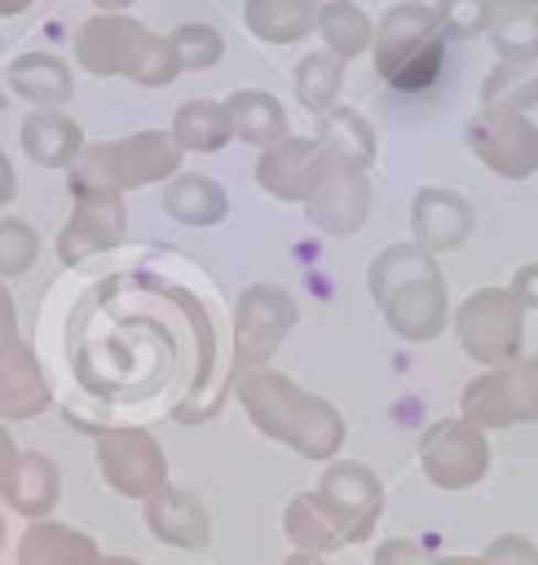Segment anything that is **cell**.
Masks as SVG:
<instances>
[{"mask_svg": "<svg viewBox=\"0 0 538 565\" xmlns=\"http://www.w3.org/2000/svg\"><path fill=\"white\" fill-rule=\"evenodd\" d=\"M370 300L379 305L384 322L410 340H437L450 309H445V278L432 252H423L419 243H392L370 260Z\"/></svg>", "mask_w": 538, "mask_h": 565, "instance_id": "obj_1", "label": "cell"}, {"mask_svg": "<svg viewBox=\"0 0 538 565\" xmlns=\"http://www.w3.org/2000/svg\"><path fill=\"white\" fill-rule=\"evenodd\" d=\"M234 384H238V397H243V406L260 433L300 450L304 459H331L340 450L344 415L331 402L304 393L300 384H291L287 375H278L269 366L243 371Z\"/></svg>", "mask_w": 538, "mask_h": 565, "instance_id": "obj_2", "label": "cell"}, {"mask_svg": "<svg viewBox=\"0 0 538 565\" xmlns=\"http://www.w3.org/2000/svg\"><path fill=\"white\" fill-rule=\"evenodd\" d=\"M75 62L88 75H123L141 88H168L181 66L168 35H154L128 13H97L75 31Z\"/></svg>", "mask_w": 538, "mask_h": 565, "instance_id": "obj_3", "label": "cell"}, {"mask_svg": "<svg viewBox=\"0 0 538 565\" xmlns=\"http://www.w3.org/2000/svg\"><path fill=\"white\" fill-rule=\"evenodd\" d=\"M66 172H71V194H79V190L128 194V190H141V185H154V181H168L172 172H181V150L168 132L146 128L132 137L84 146Z\"/></svg>", "mask_w": 538, "mask_h": 565, "instance_id": "obj_4", "label": "cell"}, {"mask_svg": "<svg viewBox=\"0 0 538 565\" xmlns=\"http://www.w3.org/2000/svg\"><path fill=\"white\" fill-rule=\"evenodd\" d=\"M375 71L397 93H423L437 84L445 62V35L437 26V13L428 4H392L375 26Z\"/></svg>", "mask_w": 538, "mask_h": 565, "instance_id": "obj_5", "label": "cell"}, {"mask_svg": "<svg viewBox=\"0 0 538 565\" xmlns=\"http://www.w3.org/2000/svg\"><path fill=\"white\" fill-rule=\"evenodd\" d=\"M300 318V305L291 291L273 287V282H256L238 296V309H234V362H229V375L238 380L243 371H256L265 366L278 344L291 335Z\"/></svg>", "mask_w": 538, "mask_h": 565, "instance_id": "obj_6", "label": "cell"}, {"mask_svg": "<svg viewBox=\"0 0 538 565\" xmlns=\"http://www.w3.org/2000/svg\"><path fill=\"white\" fill-rule=\"evenodd\" d=\"M454 331H459L463 353H472L485 366H503L520 353L525 309L516 305V296L507 287H481L459 305Z\"/></svg>", "mask_w": 538, "mask_h": 565, "instance_id": "obj_7", "label": "cell"}, {"mask_svg": "<svg viewBox=\"0 0 538 565\" xmlns=\"http://www.w3.org/2000/svg\"><path fill=\"white\" fill-rule=\"evenodd\" d=\"M463 419L476 428H507L538 419V353L512 358L463 388Z\"/></svg>", "mask_w": 538, "mask_h": 565, "instance_id": "obj_8", "label": "cell"}, {"mask_svg": "<svg viewBox=\"0 0 538 565\" xmlns=\"http://www.w3.org/2000/svg\"><path fill=\"white\" fill-rule=\"evenodd\" d=\"M467 150L507 181H525L538 172V124L516 110H476L463 128Z\"/></svg>", "mask_w": 538, "mask_h": 565, "instance_id": "obj_9", "label": "cell"}, {"mask_svg": "<svg viewBox=\"0 0 538 565\" xmlns=\"http://www.w3.org/2000/svg\"><path fill=\"white\" fill-rule=\"evenodd\" d=\"M313 499L326 508L340 543H362V539H370V530L379 521L384 486H379V477L366 463L340 459V463H331L322 472V486L313 490Z\"/></svg>", "mask_w": 538, "mask_h": 565, "instance_id": "obj_10", "label": "cell"}, {"mask_svg": "<svg viewBox=\"0 0 538 565\" xmlns=\"http://www.w3.org/2000/svg\"><path fill=\"white\" fill-rule=\"evenodd\" d=\"M419 463H423V472H428L432 486H441V490H467L489 468L485 433L472 419H441V424H432L423 433Z\"/></svg>", "mask_w": 538, "mask_h": 565, "instance_id": "obj_11", "label": "cell"}, {"mask_svg": "<svg viewBox=\"0 0 538 565\" xmlns=\"http://www.w3.org/2000/svg\"><path fill=\"white\" fill-rule=\"evenodd\" d=\"M97 463L106 472V481L119 494H154L159 486H168V459L163 446L146 433V428H101L97 433Z\"/></svg>", "mask_w": 538, "mask_h": 565, "instance_id": "obj_12", "label": "cell"}, {"mask_svg": "<svg viewBox=\"0 0 538 565\" xmlns=\"http://www.w3.org/2000/svg\"><path fill=\"white\" fill-rule=\"evenodd\" d=\"M128 234V207L123 194L110 190H79L71 221L57 234V256L62 265H84L88 256H101L110 247H119Z\"/></svg>", "mask_w": 538, "mask_h": 565, "instance_id": "obj_13", "label": "cell"}, {"mask_svg": "<svg viewBox=\"0 0 538 565\" xmlns=\"http://www.w3.org/2000/svg\"><path fill=\"white\" fill-rule=\"evenodd\" d=\"M326 159L318 150L313 137H282L273 146L260 150L256 159V185L282 203H304L313 194V185L326 177Z\"/></svg>", "mask_w": 538, "mask_h": 565, "instance_id": "obj_14", "label": "cell"}, {"mask_svg": "<svg viewBox=\"0 0 538 565\" xmlns=\"http://www.w3.org/2000/svg\"><path fill=\"white\" fill-rule=\"evenodd\" d=\"M370 203H375V190L362 168H326V177L304 199V216L322 234H353L370 216Z\"/></svg>", "mask_w": 538, "mask_h": 565, "instance_id": "obj_15", "label": "cell"}, {"mask_svg": "<svg viewBox=\"0 0 538 565\" xmlns=\"http://www.w3.org/2000/svg\"><path fill=\"white\" fill-rule=\"evenodd\" d=\"M476 216H472V203L459 194V190H445V185H423L410 203V230H415V243L423 252H454L467 243Z\"/></svg>", "mask_w": 538, "mask_h": 565, "instance_id": "obj_16", "label": "cell"}, {"mask_svg": "<svg viewBox=\"0 0 538 565\" xmlns=\"http://www.w3.org/2000/svg\"><path fill=\"white\" fill-rule=\"evenodd\" d=\"M146 525L163 543L190 547V552H203L207 539H212V521H207L203 503L190 490H176V486H159L154 494H146Z\"/></svg>", "mask_w": 538, "mask_h": 565, "instance_id": "obj_17", "label": "cell"}, {"mask_svg": "<svg viewBox=\"0 0 538 565\" xmlns=\"http://www.w3.org/2000/svg\"><path fill=\"white\" fill-rule=\"evenodd\" d=\"M313 141H318V150H322V159L331 168H362V172H370V163H375V132H370V124L357 110L340 106V102L318 115Z\"/></svg>", "mask_w": 538, "mask_h": 565, "instance_id": "obj_18", "label": "cell"}, {"mask_svg": "<svg viewBox=\"0 0 538 565\" xmlns=\"http://www.w3.org/2000/svg\"><path fill=\"white\" fill-rule=\"evenodd\" d=\"M22 150L40 168H71L84 150V132L57 106H40L22 119Z\"/></svg>", "mask_w": 538, "mask_h": 565, "instance_id": "obj_19", "label": "cell"}, {"mask_svg": "<svg viewBox=\"0 0 538 565\" xmlns=\"http://www.w3.org/2000/svg\"><path fill=\"white\" fill-rule=\"evenodd\" d=\"M53 402V388L40 375V362L26 344H13L0 358V419H31Z\"/></svg>", "mask_w": 538, "mask_h": 565, "instance_id": "obj_20", "label": "cell"}, {"mask_svg": "<svg viewBox=\"0 0 538 565\" xmlns=\"http://www.w3.org/2000/svg\"><path fill=\"white\" fill-rule=\"evenodd\" d=\"M163 212L194 230L220 225L229 216V194L203 172H172L163 185Z\"/></svg>", "mask_w": 538, "mask_h": 565, "instance_id": "obj_21", "label": "cell"}, {"mask_svg": "<svg viewBox=\"0 0 538 565\" xmlns=\"http://www.w3.org/2000/svg\"><path fill=\"white\" fill-rule=\"evenodd\" d=\"M225 115H229V137H238V141H247L256 150H265V146L287 137V110L265 88H238L225 102Z\"/></svg>", "mask_w": 538, "mask_h": 565, "instance_id": "obj_22", "label": "cell"}, {"mask_svg": "<svg viewBox=\"0 0 538 565\" xmlns=\"http://www.w3.org/2000/svg\"><path fill=\"white\" fill-rule=\"evenodd\" d=\"M0 75L31 106H62L71 97V71L53 53H18L9 66H0Z\"/></svg>", "mask_w": 538, "mask_h": 565, "instance_id": "obj_23", "label": "cell"}, {"mask_svg": "<svg viewBox=\"0 0 538 565\" xmlns=\"http://www.w3.org/2000/svg\"><path fill=\"white\" fill-rule=\"evenodd\" d=\"M0 490H4V503L9 508L26 512V516H40V512H49L57 503L62 481H57V468L44 455L31 450V455H13L9 472L0 477Z\"/></svg>", "mask_w": 538, "mask_h": 565, "instance_id": "obj_24", "label": "cell"}, {"mask_svg": "<svg viewBox=\"0 0 538 565\" xmlns=\"http://www.w3.org/2000/svg\"><path fill=\"white\" fill-rule=\"evenodd\" d=\"M176 150H194V154H216L225 141H229V115H225V102L216 97H190L176 106V119H172V132Z\"/></svg>", "mask_w": 538, "mask_h": 565, "instance_id": "obj_25", "label": "cell"}, {"mask_svg": "<svg viewBox=\"0 0 538 565\" xmlns=\"http://www.w3.org/2000/svg\"><path fill=\"white\" fill-rule=\"evenodd\" d=\"M318 0H247L243 22L256 40L265 44H295L300 35L313 31Z\"/></svg>", "mask_w": 538, "mask_h": 565, "instance_id": "obj_26", "label": "cell"}, {"mask_svg": "<svg viewBox=\"0 0 538 565\" xmlns=\"http://www.w3.org/2000/svg\"><path fill=\"white\" fill-rule=\"evenodd\" d=\"M313 31L322 35L326 53H335L340 62H348V57L366 53V49H370V40H375L370 18H366L353 0H326V4H318Z\"/></svg>", "mask_w": 538, "mask_h": 565, "instance_id": "obj_27", "label": "cell"}, {"mask_svg": "<svg viewBox=\"0 0 538 565\" xmlns=\"http://www.w3.org/2000/svg\"><path fill=\"white\" fill-rule=\"evenodd\" d=\"M18 565H97V543L71 525H35L22 539Z\"/></svg>", "mask_w": 538, "mask_h": 565, "instance_id": "obj_28", "label": "cell"}, {"mask_svg": "<svg viewBox=\"0 0 538 565\" xmlns=\"http://www.w3.org/2000/svg\"><path fill=\"white\" fill-rule=\"evenodd\" d=\"M485 110H534L538 106V62H498L481 84Z\"/></svg>", "mask_w": 538, "mask_h": 565, "instance_id": "obj_29", "label": "cell"}, {"mask_svg": "<svg viewBox=\"0 0 538 565\" xmlns=\"http://www.w3.org/2000/svg\"><path fill=\"white\" fill-rule=\"evenodd\" d=\"M291 84H295V97H300V106H309L313 115H322V110H331L335 102H340V88H344V62L335 57V53H304L300 57V66H295V75H291Z\"/></svg>", "mask_w": 538, "mask_h": 565, "instance_id": "obj_30", "label": "cell"}, {"mask_svg": "<svg viewBox=\"0 0 538 565\" xmlns=\"http://www.w3.org/2000/svg\"><path fill=\"white\" fill-rule=\"evenodd\" d=\"M498 62H538V9L498 13L485 26Z\"/></svg>", "mask_w": 538, "mask_h": 565, "instance_id": "obj_31", "label": "cell"}, {"mask_svg": "<svg viewBox=\"0 0 538 565\" xmlns=\"http://www.w3.org/2000/svg\"><path fill=\"white\" fill-rule=\"evenodd\" d=\"M287 534L295 547L304 552H326V547H340V534L326 516V508L313 499V494H295L287 503Z\"/></svg>", "mask_w": 538, "mask_h": 565, "instance_id": "obj_32", "label": "cell"}, {"mask_svg": "<svg viewBox=\"0 0 538 565\" xmlns=\"http://www.w3.org/2000/svg\"><path fill=\"white\" fill-rule=\"evenodd\" d=\"M168 44H172L181 71H207V66H216L220 53H225V35H220L216 26H207V22H181V26L168 35Z\"/></svg>", "mask_w": 538, "mask_h": 565, "instance_id": "obj_33", "label": "cell"}, {"mask_svg": "<svg viewBox=\"0 0 538 565\" xmlns=\"http://www.w3.org/2000/svg\"><path fill=\"white\" fill-rule=\"evenodd\" d=\"M35 256H40V234L18 216H0V278L26 274Z\"/></svg>", "mask_w": 538, "mask_h": 565, "instance_id": "obj_34", "label": "cell"}, {"mask_svg": "<svg viewBox=\"0 0 538 565\" xmlns=\"http://www.w3.org/2000/svg\"><path fill=\"white\" fill-rule=\"evenodd\" d=\"M432 13H437L441 35H459V40H467V35H485V26H489V9H485V0H441Z\"/></svg>", "mask_w": 538, "mask_h": 565, "instance_id": "obj_35", "label": "cell"}, {"mask_svg": "<svg viewBox=\"0 0 538 565\" xmlns=\"http://www.w3.org/2000/svg\"><path fill=\"white\" fill-rule=\"evenodd\" d=\"M481 565H538V547L520 534H503L481 552Z\"/></svg>", "mask_w": 538, "mask_h": 565, "instance_id": "obj_36", "label": "cell"}, {"mask_svg": "<svg viewBox=\"0 0 538 565\" xmlns=\"http://www.w3.org/2000/svg\"><path fill=\"white\" fill-rule=\"evenodd\" d=\"M375 565H432V556L415 539H388V543H379Z\"/></svg>", "mask_w": 538, "mask_h": 565, "instance_id": "obj_37", "label": "cell"}, {"mask_svg": "<svg viewBox=\"0 0 538 565\" xmlns=\"http://www.w3.org/2000/svg\"><path fill=\"white\" fill-rule=\"evenodd\" d=\"M507 291L516 296L520 309H538V260L520 265V269L512 274V287H507Z\"/></svg>", "mask_w": 538, "mask_h": 565, "instance_id": "obj_38", "label": "cell"}, {"mask_svg": "<svg viewBox=\"0 0 538 565\" xmlns=\"http://www.w3.org/2000/svg\"><path fill=\"white\" fill-rule=\"evenodd\" d=\"M13 344H22V340H18V305H13L9 282H0V358H4Z\"/></svg>", "mask_w": 538, "mask_h": 565, "instance_id": "obj_39", "label": "cell"}, {"mask_svg": "<svg viewBox=\"0 0 538 565\" xmlns=\"http://www.w3.org/2000/svg\"><path fill=\"white\" fill-rule=\"evenodd\" d=\"M13 194H18V177H13L9 154L0 150V207H9V203H13Z\"/></svg>", "mask_w": 538, "mask_h": 565, "instance_id": "obj_40", "label": "cell"}, {"mask_svg": "<svg viewBox=\"0 0 538 565\" xmlns=\"http://www.w3.org/2000/svg\"><path fill=\"white\" fill-rule=\"evenodd\" d=\"M485 9H489V18H498V13H516V9H538V0H485Z\"/></svg>", "mask_w": 538, "mask_h": 565, "instance_id": "obj_41", "label": "cell"}, {"mask_svg": "<svg viewBox=\"0 0 538 565\" xmlns=\"http://www.w3.org/2000/svg\"><path fill=\"white\" fill-rule=\"evenodd\" d=\"M13 455H18V450H13V441H9V433L0 428V477L9 472V463H13Z\"/></svg>", "mask_w": 538, "mask_h": 565, "instance_id": "obj_42", "label": "cell"}, {"mask_svg": "<svg viewBox=\"0 0 538 565\" xmlns=\"http://www.w3.org/2000/svg\"><path fill=\"white\" fill-rule=\"evenodd\" d=\"M35 0H0V18H18V13H26Z\"/></svg>", "mask_w": 538, "mask_h": 565, "instance_id": "obj_43", "label": "cell"}, {"mask_svg": "<svg viewBox=\"0 0 538 565\" xmlns=\"http://www.w3.org/2000/svg\"><path fill=\"white\" fill-rule=\"evenodd\" d=\"M93 4H97L101 13H123V9L132 4V0H93Z\"/></svg>", "mask_w": 538, "mask_h": 565, "instance_id": "obj_44", "label": "cell"}, {"mask_svg": "<svg viewBox=\"0 0 538 565\" xmlns=\"http://www.w3.org/2000/svg\"><path fill=\"white\" fill-rule=\"evenodd\" d=\"M432 565H481V561H472V556H450V561H432Z\"/></svg>", "mask_w": 538, "mask_h": 565, "instance_id": "obj_45", "label": "cell"}, {"mask_svg": "<svg viewBox=\"0 0 538 565\" xmlns=\"http://www.w3.org/2000/svg\"><path fill=\"white\" fill-rule=\"evenodd\" d=\"M287 565H322V561H318V556H313V552H304V556H291V561H287Z\"/></svg>", "mask_w": 538, "mask_h": 565, "instance_id": "obj_46", "label": "cell"}, {"mask_svg": "<svg viewBox=\"0 0 538 565\" xmlns=\"http://www.w3.org/2000/svg\"><path fill=\"white\" fill-rule=\"evenodd\" d=\"M97 565H137V561H128V556H119V561H97Z\"/></svg>", "mask_w": 538, "mask_h": 565, "instance_id": "obj_47", "label": "cell"}, {"mask_svg": "<svg viewBox=\"0 0 538 565\" xmlns=\"http://www.w3.org/2000/svg\"><path fill=\"white\" fill-rule=\"evenodd\" d=\"M0 539H4V525H0Z\"/></svg>", "mask_w": 538, "mask_h": 565, "instance_id": "obj_48", "label": "cell"}]
</instances>
